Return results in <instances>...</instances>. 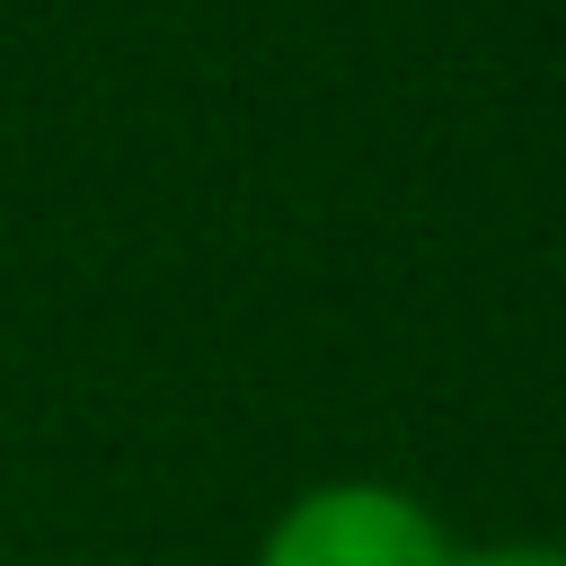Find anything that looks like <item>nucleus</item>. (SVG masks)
<instances>
[{"mask_svg": "<svg viewBox=\"0 0 566 566\" xmlns=\"http://www.w3.org/2000/svg\"><path fill=\"white\" fill-rule=\"evenodd\" d=\"M460 548L442 539V522L371 478L345 486H310L256 548V566H451Z\"/></svg>", "mask_w": 566, "mask_h": 566, "instance_id": "nucleus-1", "label": "nucleus"}, {"mask_svg": "<svg viewBox=\"0 0 566 566\" xmlns=\"http://www.w3.org/2000/svg\"><path fill=\"white\" fill-rule=\"evenodd\" d=\"M451 566H566V548H478V557H451Z\"/></svg>", "mask_w": 566, "mask_h": 566, "instance_id": "nucleus-2", "label": "nucleus"}]
</instances>
